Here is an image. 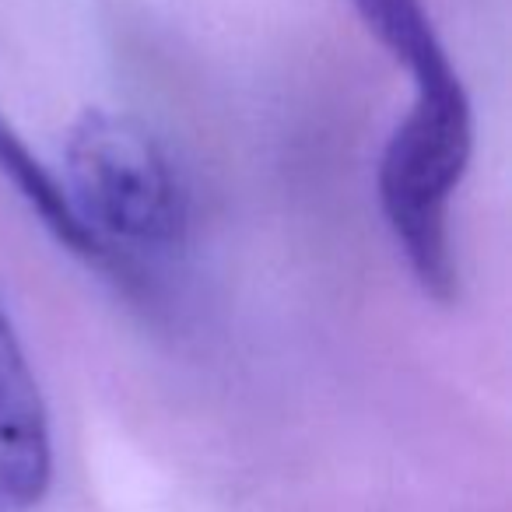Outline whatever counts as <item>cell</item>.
<instances>
[{
    "label": "cell",
    "mask_w": 512,
    "mask_h": 512,
    "mask_svg": "<svg viewBox=\"0 0 512 512\" xmlns=\"http://www.w3.org/2000/svg\"><path fill=\"white\" fill-rule=\"evenodd\" d=\"M71 200L106 239L179 246L190 211L169 155L134 116L85 109L67 137Z\"/></svg>",
    "instance_id": "1"
},
{
    "label": "cell",
    "mask_w": 512,
    "mask_h": 512,
    "mask_svg": "<svg viewBox=\"0 0 512 512\" xmlns=\"http://www.w3.org/2000/svg\"><path fill=\"white\" fill-rule=\"evenodd\" d=\"M53 484V435L25 351L0 313V498L39 505Z\"/></svg>",
    "instance_id": "2"
},
{
    "label": "cell",
    "mask_w": 512,
    "mask_h": 512,
    "mask_svg": "<svg viewBox=\"0 0 512 512\" xmlns=\"http://www.w3.org/2000/svg\"><path fill=\"white\" fill-rule=\"evenodd\" d=\"M0 176L8 179L18 190V197L29 204V211L43 221V228L67 249V253L81 256L85 264L102 267V271L127 274L116 249L81 218V211L74 207L71 193L60 186V179L39 162L29 151V144L18 137V130L0 116Z\"/></svg>",
    "instance_id": "3"
},
{
    "label": "cell",
    "mask_w": 512,
    "mask_h": 512,
    "mask_svg": "<svg viewBox=\"0 0 512 512\" xmlns=\"http://www.w3.org/2000/svg\"><path fill=\"white\" fill-rule=\"evenodd\" d=\"M351 4L365 29L379 39V46H386L390 57L407 67L414 81V102L467 99L460 74L421 0H351Z\"/></svg>",
    "instance_id": "4"
}]
</instances>
